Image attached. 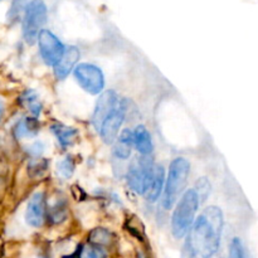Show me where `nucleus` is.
Wrapping results in <instances>:
<instances>
[{"label": "nucleus", "mask_w": 258, "mask_h": 258, "mask_svg": "<svg viewBox=\"0 0 258 258\" xmlns=\"http://www.w3.org/2000/svg\"><path fill=\"white\" fill-rule=\"evenodd\" d=\"M60 258H73V256H62Z\"/></svg>", "instance_id": "c756f323"}, {"label": "nucleus", "mask_w": 258, "mask_h": 258, "mask_svg": "<svg viewBox=\"0 0 258 258\" xmlns=\"http://www.w3.org/2000/svg\"><path fill=\"white\" fill-rule=\"evenodd\" d=\"M76 170V161L71 156H66V158L60 159L57 163V173L60 178L63 179H71L75 174Z\"/></svg>", "instance_id": "5701e85b"}, {"label": "nucleus", "mask_w": 258, "mask_h": 258, "mask_svg": "<svg viewBox=\"0 0 258 258\" xmlns=\"http://www.w3.org/2000/svg\"><path fill=\"white\" fill-rule=\"evenodd\" d=\"M201 199L194 188L186 189L173 208L170 218V231L175 239H185L197 219Z\"/></svg>", "instance_id": "7ed1b4c3"}, {"label": "nucleus", "mask_w": 258, "mask_h": 258, "mask_svg": "<svg viewBox=\"0 0 258 258\" xmlns=\"http://www.w3.org/2000/svg\"><path fill=\"white\" fill-rule=\"evenodd\" d=\"M72 256L73 258H113L111 249L87 241L78 243Z\"/></svg>", "instance_id": "f3484780"}, {"label": "nucleus", "mask_w": 258, "mask_h": 258, "mask_svg": "<svg viewBox=\"0 0 258 258\" xmlns=\"http://www.w3.org/2000/svg\"><path fill=\"white\" fill-rule=\"evenodd\" d=\"M194 190L198 194L199 199H201V203H204V202L208 199L209 194H211L212 191L211 181H209L208 178H206V176L199 178L198 180H197L196 185H194Z\"/></svg>", "instance_id": "393cba45"}, {"label": "nucleus", "mask_w": 258, "mask_h": 258, "mask_svg": "<svg viewBox=\"0 0 258 258\" xmlns=\"http://www.w3.org/2000/svg\"><path fill=\"white\" fill-rule=\"evenodd\" d=\"M48 199L44 190H37L28 199L24 212V221L28 227L39 229L47 223Z\"/></svg>", "instance_id": "1a4fd4ad"}, {"label": "nucleus", "mask_w": 258, "mask_h": 258, "mask_svg": "<svg viewBox=\"0 0 258 258\" xmlns=\"http://www.w3.org/2000/svg\"><path fill=\"white\" fill-rule=\"evenodd\" d=\"M118 101H120V96L113 90H107L98 96L95 108H93L92 117H91V123L97 133H100L101 126L108 117V115L112 112Z\"/></svg>", "instance_id": "9d476101"}, {"label": "nucleus", "mask_w": 258, "mask_h": 258, "mask_svg": "<svg viewBox=\"0 0 258 258\" xmlns=\"http://www.w3.org/2000/svg\"><path fill=\"white\" fill-rule=\"evenodd\" d=\"M86 241L91 242L93 244H97V246L106 247V248L111 249V251H112L113 246L116 243L115 234L110 229L103 228V227H97V228H93L92 231H90Z\"/></svg>", "instance_id": "aec40b11"}, {"label": "nucleus", "mask_w": 258, "mask_h": 258, "mask_svg": "<svg viewBox=\"0 0 258 258\" xmlns=\"http://www.w3.org/2000/svg\"><path fill=\"white\" fill-rule=\"evenodd\" d=\"M134 149V131L123 128L112 145V155L118 161H127Z\"/></svg>", "instance_id": "ddd939ff"}, {"label": "nucleus", "mask_w": 258, "mask_h": 258, "mask_svg": "<svg viewBox=\"0 0 258 258\" xmlns=\"http://www.w3.org/2000/svg\"><path fill=\"white\" fill-rule=\"evenodd\" d=\"M80 58L81 52L76 45H70V47H67L62 59H60L59 63L53 68L55 78L59 81L66 80V78L71 75V72H73L75 68L77 67Z\"/></svg>", "instance_id": "f8f14e48"}, {"label": "nucleus", "mask_w": 258, "mask_h": 258, "mask_svg": "<svg viewBox=\"0 0 258 258\" xmlns=\"http://www.w3.org/2000/svg\"><path fill=\"white\" fill-rule=\"evenodd\" d=\"M0 2H3V0H0Z\"/></svg>", "instance_id": "7c9ffc66"}, {"label": "nucleus", "mask_w": 258, "mask_h": 258, "mask_svg": "<svg viewBox=\"0 0 258 258\" xmlns=\"http://www.w3.org/2000/svg\"><path fill=\"white\" fill-rule=\"evenodd\" d=\"M135 258H154V257L151 256L148 251H145L144 248H139L138 251H136Z\"/></svg>", "instance_id": "cd10ccee"}, {"label": "nucleus", "mask_w": 258, "mask_h": 258, "mask_svg": "<svg viewBox=\"0 0 258 258\" xmlns=\"http://www.w3.org/2000/svg\"><path fill=\"white\" fill-rule=\"evenodd\" d=\"M37 258H53V257H52V254L49 253V252L42 251V252H39V253L37 254Z\"/></svg>", "instance_id": "c85d7f7f"}, {"label": "nucleus", "mask_w": 258, "mask_h": 258, "mask_svg": "<svg viewBox=\"0 0 258 258\" xmlns=\"http://www.w3.org/2000/svg\"><path fill=\"white\" fill-rule=\"evenodd\" d=\"M44 150H45V145L42 143V141H39V140L33 141V143H30L29 145L25 148V151H27V154L32 159H40V158H42Z\"/></svg>", "instance_id": "a878e982"}, {"label": "nucleus", "mask_w": 258, "mask_h": 258, "mask_svg": "<svg viewBox=\"0 0 258 258\" xmlns=\"http://www.w3.org/2000/svg\"><path fill=\"white\" fill-rule=\"evenodd\" d=\"M128 110H130V101L127 98H120L116 107L102 123L98 134L106 145H113V143L117 140L118 135L122 131L121 127L125 122Z\"/></svg>", "instance_id": "6e6552de"}, {"label": "nucleus", "mask_w": 258, "mask_h": 258, "mask_svg": "<svg viewBox=\"0 0 258 258\" xmlns=\"http://www.w3.org/2000/svg\"><path fill=\"white\" fill-rule=\"evenodd\" d=\"M156 164L151 155L138 156L127 166L125 180L127 186L138 196H146L154 179Z\"/></svg>", "instance_id": "20e7f679"}, {"label": "nucleus", "mask_w": 258, "mask_h": 258, "mask_svg": "<svg viewBox=\"0 0 258 258\" xmlns=\"http://www.w3.org/2000/svg\"><path fill=\"white\" fill-rule=\"evenodd\" d=\"M49 164L45 159H32L28 165V173L33 176V178H42L45 173H47Z\"/></svg>", "instance_id": "b1692460"}, {"label": "nucleus", "mask_w": 258, "mask_h": 258, "mask_svg": "<svg viewBox=\"0 0 258 258\" xmlns=\"http://www.w3.org/2000/svg\"><path fill=\"white\" fill-rule=\"evenodd\" d=\"M165 180H166V173L165 169L163 165L156 164L155 166V173H154L153 183H151L150 189L146 193V201L149 203H156L163 196L164 188H165Z\"/></svg>", "instance_id": "6ab92c4d"}, {"label": "nucleus", "mask_w": 258, "mask_h": 258, "mask_svg": "<svg viewBox=\"0 0 258 258\" xmlns=\"http://www.w3.org/2000/svg\"><path fill=\"white\" fill-rule=\"evenodd\" d=\"M38 53L45 66L54 68L62 59L66 47L62 40L49 29H43L38 35Z\"/></svg>", "instance_id": "0eeeda50"}, {"label": "nucleus", "mask_w": 258, "mask_h": 258, "mask_svg": "<svg viewBox=\"0 0 258 258\" xmlns=\"http://www.w3.org/2000/svg\"><path fill=\"white\" fill-rule=\"evenodd\" d=\"M50 133L53 134L59 148L63 149V150H67L68 148H71L78 138L77 128L63 125V123L59 122H54L50 125Z\"/></svg>", "instance_id": "4468645a"}, {"label": "nucleus", "mask_w": 258, "mask_h": 258, "mask_svg": "<svg viewBox=\"0 0 258 258\" xmlns=\"http://www.w3.org/2000/svg\"><path fill=\"white\" fill-rule=\"evenodd\" d=\"M190 161L186 158L178 156L171 160L168 173H166L165 188H164L160 202V206L164 211L173 209L180 197L184 194L189 175H190Z\"/></svg>", "instance_id": "f03ea898"}, {"label": "nucleus", "mask_w": 258, "mask_h": 258, "mask_svg": "<svg viewBox=\"0 0 258 258\" xmlns=\"http://www.w3.org/2000/svg\"><path fill=\"white\" fill-rule=\"evenodd\" d=\"M134 149L139 155L148 156L153 154L154 143L150 131L145 125H138L134 128Z\"/></svg>", "instance_id": "2eb2a0df"}, {"label": "nucleus", "mask_w": 258, "mask_h": 258, "mask_svg": "<svg viewBox=\"0 0 258 258\" xmlns=\"http://www.w3.org/2000/svg\"><path fill=\"white\" fill-rule=\"evenodd\" d=\"M5 115H7V102H5L4 98L0 96V125H2L3 121H4Z\"/></svg>", "instance_id": "bb28decb"}, {"label": "nucleus", "mask_w": 258, "mask_h": 258, "mask_svg": "<svg viewBox=\"0 0 258 258\" xmlns=\"http://www.w3.org/2000/svg\"><path fill=\"white\" fill-rule=\"evenodd\" d=\"M19 105L28 112V116L39 118L43 111V103L39 95L33 88H27L19 96Z\"/></svg>", "instance_id": "dca6fc26"}, {"label": "nucleus", "mask_w": 258, "mask_h": 258, "mask_svg": "<svg viewBox=\"0 0 258 258\" xmlns=\"http://www.w3.org/2000/svg\"><path fill=\"white\" fill-rule=\"evenodd\" d=\"M227 258H249L246 244L239 237H233L229 241Z\"/></svg>", "instance_id": "4be33fe9"}, {"label": "nucleus", "mask_w": 258, "mask_h": 258, "mask_svg": "<svg viewBox=\"0 0 258 258\" xmlns=\"http://www.w3.org/2000/svg\"><path fill=\"white\" fill-rule=\"evenodd\" d=\"M28 3H29V0H12L9 9L7 12L8 24L15 25L18 23H22Z\"/></svg>", "instance_id": "412c9836"}, {"label": "nucleus", "mask_w": 258, "mask_h": 258, "mask_svg": "<svg viewBox=\"0 0 258 258\" xmlns=\"http://www.w3.org/2000/svg\"><path fill=\"white\" fill-rule=\"evenodd\" d=\"M40 122L32 116H24L14 122L12 127V135L17 141L32 140L39 134Z\"/></svg>", "instance_id": "9b49d317"}, {"label": "nucleus", "mask_w": 258, "mask_h": 258, "mask_svg": "<svg viewBox=\"0 0 258 258\" xmlns=\"http://www.w3.org/2000/svg\"><path fill=\"white\" fill-rule=\"evenodd\" d=\"M224 231V214L219 207L208 206L197 217L180 249V258H216Z\"/></svg>", "instance_id": "f257e3e1"}, {"label": "nucleus", "mask_w": 258, "mask_h": 258, "mask_svg": "<svg viewBox=\"0 0 258 258\" xmlns=\"http://www.w3.org/2000/svg\"><path fill=\"white\" fill-rule=\"evenodd\" d=\"M68 214H70V208H68L67 199L60 197V198H55L52 203L48 201V223L58 226L68 218Z\"/></svg>", "instance_id": "a211bd4d"}, {"label": "nucleus", "mask_w": 258, "mask_h": 258, "mask_svg": "<svg viewBox=\"0 0 258 258\" xmlns=\"http://www.w3.org/2000/svg\"><path fill=\"white\" fill-rule=\"evenodd\" d=\"M47 22L48 7L44 0H29L22 20L23 40L28 45H34Z\"/></svg>", "instance_id": "39448f33"}, {"label": "nucleus", "mask_w": 258, "mask_h": 258, "mask_svg": "<svg viewBox=\"0 0 258 258\" xmlns=\"http://www.w3.org/2000/svg\"><path fill=\"white\" fill-rule=\"evenodd\" d=\"M73 77L81 88L91 96H100L105 92L106 80L102 70L93 63H78L73 71Z\"/></svg>", "instance_id": "423d86ee"}]
</instances>
